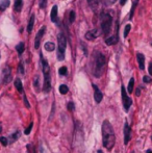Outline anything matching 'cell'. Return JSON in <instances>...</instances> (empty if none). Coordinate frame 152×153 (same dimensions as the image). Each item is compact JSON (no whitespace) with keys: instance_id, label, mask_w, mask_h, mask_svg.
<instances>
[{"instance_id":"1","label":"cell","mask_w":152,"mask_h":153,"mask_svg":"<svg viewBox=\"0 0 152 153\" xmlns=\"http://www.w3.org/2000/svg\"><path fill=\"white\" fill-rule=\"evenodd\" d=\"M106 65V58L99 51H95L93 53L91 67H92V73L95 77H100L104 72V68Z\"/></svg>"},{"instance_id":"2","label":"cell","mask_w":152,"mask_h":153,"mask_svg":"<svg viewBox=\"0 0 152 153\" xmlns=\"http://www.w3.org/2000/svg\"><path fill=\"white\" fill-rule=\"evenodd\" d=\"M102 139H103V146L107 150H111L115 146L116 142V135L115 131L109 121L105 120L102 124Z\"/></svg>"},{"instance_id":"3","label":"cell","mask_w":152,"mask_h":153,"mask_svg":"<svg viewBox=\"0 0 152 153\" xmlns=\"http://www.w3.org/2000/svg\"><path fill=\"white\" fill-rule=\"evenodd\" d=\"M42 60V70H43L44 74V85H43V91L44 93H49L51 90V81H50V68L47 63V60L43 58L42 53L40 54Z\"/></svg>"},{"instance_id":"4","label":"cell","mask_w":152,"mask_h":153,"mask_svg":"<svg viewBox=\"0 0 152 153\" xmlns=\"http://www.w3.org/2000/svg\"><path fill=\"white\" fill-rule=\"evenodd\" d=\"M100 22H101V31L103 35H107L111 32V23H113V18L111 15L106 14V13H102L100 15Z\"/></svg>"},{"instance_id":"5","label":"cell","mask_w":152,"mask_h":153,"mask_svg":"<svg viewBox=\"0 0 152 153\" xmlns=\"http://www.w3.org/2000/svg\"><path fill=\"white\" fill-rule=\"evenodd\" d=\"M57 41H58V49H57V60H64L65 58V51L67 47V40L66 37L60 32L57 35Z\"/></svg>"},{"instance_id":"6","label":"cell","mask_w":152,"mask_h":153,"mask_svg":"<svg viewBox=\"0 0 152 153\" xmlns=\"http://www.w3.org/2000/svg\"><path fill=\"white\" fill-rule=\"evenodd\" d=\"M121 94H122V101H123V106H124L125 112H128L131 106V104H132V100L128 97L127 93L125 91V87L123 85L121 87Z\"/></svg>"},{"instance_id":"7","label":"cell","mask_w":152,"mask_h":153,"mask_svg":"<svg viewBox=\"0 0 152 153\" xmlns=\"http://www.w3.org/2000/svg\"><path fill=\"white\" fill-rule=\"evenodd\" d=\"M12 80V72H11V68L6 66L5 68L3 69V83L4 85H7L10 83Z\"/></svg>"},{"instance_id":"8","label":"cell","mask_w":152,"mask_h":153,"mask_svg":"<svg viewBox=\"0 0 152 153\" xmlns=\"http://www.w3.org/2000/svg\"><path fill=\"white\" fill-rule=\"evenodd\" d=\"M130 137H131L130 126L128 125L127 122H125V125H124V144L125 145H127L128 144V142L130 141Z\"/></svg>"},{"instance_id":"9","label":"cell","mask_w":152,"mask_h":153,"mask_svg":"<svg viewBox=\"0 0 152 153\" xmlns=\"http://www.w3.org/2000/svg\"><path fill=\"white\" fill-rule=\"evenodd\" d=\"M45 29H46V27H42L41 29L39 30V32L37 33V36H35V49H38L39 47H40V42H41V39L43 38L44 33H45Z\"/></svg>"},{"instance_id":"10","label":"cell","mask_w":152,"mask_h":153,"mask_svg":"<svg viewBox=\"0 0 152 153\" xmlns=\"http://www.w3.org/2000/svg\"><path fill=\"white\" fill-rule=\"evenodd\" d=\"M99 36H100L99 30L93 29V30H90V31H88V32L86 33V39H87V40H90V41H94V40Z\"/></svg>"},{"instance_id":"11","label":"cell","mask_w":152,"mask_h":153,"mask_svg":"<svg viewBox=\"0 0 152 153\" xmlns=\"http://www.w3.org/2000/svg\"><path fill=\"white\" fill-rule=\"evenodd\" d=\"M93 87H94V91H95V94H94V98H95V101L97 103H100L102 98H103V95L101 93V91L98 89V87L96 85H93Z\"/></svg>"},{"instance_id":"12","label":"cell","mask_w":152,"mask_h":153,"mask_svg":"<svg viewBox=\"0 0 152 153\" xmlns=\"http://www.w3.org/2000/svg\"><path fill=\"white\" fill-rule=\"evenodd\" d=\"M136 60H138L140 69H141V70H144L145 69V56L142 54V53H136Z\"/></svg>"},{"instance_id":"13","label":"cell","mask_w":152,"mask_h":153,"mask_svg":"<svg viewBox=\"0 0 152 153\" xmlns=\"http://www.w3.org/2000/svg\"><path fill=\"white\" fill-rule=\"evenodd\" d=\"M22 6H23V0H15V5H14L15 12L20 13L22 9Z\"/></svg>"},{"instance_id":"14","label":"cell","mask_w":152,"mask_h":153,"mask_svg":"<svg viewBox=\"0 0 152 153\" xmlns=\"http://www.w3.org/2000/svg\"><path fill=\"white\" fill-rule=\"evenodd\" d=\"M117 43H118V37L117 36L111 37V38H107L105 40V44L106 45H109V46L115 45V44H117Z\"/></svg>"},{"instance_id":"15","label":"cell","mask_w":152,"mask_h":153,"mask_svg":"<svg viewBox=\"0 0 152 153\" xmlns=\"http://www.w3.org/2000/svg\"><path fill=\"white\" fill-rule=\"evenodd\" d=\"M50 19H51L52 22H56V20H57V5H53V7H52Z\"/></svg>"},{"instance_id":"16","label":"cell","mask_w":152,"mask_h":153,"mask_svg":"<svg viewBox=\"0 0 152 153\" xmlns=\"http://www.w3.org/2000/svg\"><path fill=\"white\" fill-rule=\"evenodd\" d=\"M15 87L19 93H23V85H22V82L19 78H16V80H15Z\"/></svg>"},{"instance_id":"17","label":"cell","mask_w":152,"mask_h":153,"mask_svg":"<svg viewBox=\"0 0 152 153\" xmlns=\"http://www.w3.org/2000/svg\"><path fill=\"white\" fill-rule=\"evenodd\" d=\"M33 24H35V15H31L29 19V22H28V26H27V31L28 33H30L33 31Z\"/></svg>"},{"instance_id":"18","label":"cell","mask_w":152,"mask_h":153,"mask_svg":"<svg viewBox=\"0 0 152 153\" xmlns=\"http://www.w3.org/2000/svg\"><path fill=\"white\" fill-rule=\"evenodd\" d=\"M44 47H45V49H46L47 51H53L55 48V45L52 43V42H47V43H45Z\"/></svg>"},{"instance_id":"19","label":"cell","mask_w":152,"mask_h":153,"mask_svg":"<svg viewBox=\"0 0 152 153\" xmlns=\"http://www.w3.org/2000/svg\"><path fill=\"white\" fill-rule=\"evenodd\" d=\"M10 5V0H1L0 1V11H4Z\"/></svg>"},{"instance_id":"20","label":"cell","mask_w":152,"mask_h":153,"mask_svg":"<svg viewBox=\"0 0 152 153\" xmlns=\"http://www.w3.org/2000/svg\"><path fill=\"white\" fill-rule=\"evenodd\" d=\"M24 49H25V45H24V43H23V42L19 43L16 46V50L18 51V53H19V54H22V53L24 52Z\"/></svg>"},{"instance_id":"21","label":"cell","mask_w":152,"mask_h":153,"mask_svg":"<svg viewBox=\"0 0 152 153\" xmlns=\"http://www.w3.org/2000/svg\"><path fill=\"white\" fill-rule=\"evenodd\" d=\"M133 85H134V79H133V78H130V80H129V83H128V93H129V94L132 93Z\"/></svg>"},{"instance_id":"22","label":"cell","mask_w":152,"mask_h":153,"mask_svg":"<svg viewBox=\"0 0 152 153\" xmlns=\"http://www.w3.org/2000/svg\"><path fill=\"white\" fill-rule=\"evenodd\" d=\"M33 85H35V90H37V92H40V82H39V76L37 75V76H35V79H33Z\"/></svg>"},{"instance_id":"23","label":"cell","mask_w":152,"mask_h":153,"mask_svg":"<svg viewBox=\"0 0 152 153\" xmlns=\"http://www.w3.org/2000/svg\"><path fill=\"white\" fill-rule=\"evenodd\" d=\"M68 91H69V89L66 85H62L60 87V93L62 94V95H65V94L68 93Z\"/></svg>"},{"instance_id":"24","label":"cell","mask_w":152,"mask_h":153,"mask_svg":"<svg viewBox=\"0 0 152 153\" xmlns=\"http://www.w3.org/2000/svg\"><path fill=\"white\" fill-rule=\"evenodd\" d=\"M74 20H75V12L71 11L70 15H69V22H70V23H73Z\"/></svg>"},{"instance_id":"25","label":"cell","mask_w":152,"mask_h":153,"mask_svg":"<svg viewBox=\"0 0 152 153\" xmlns=\"http://www.w3.org/2000/svg\"><path fill=\"white\" fill-rule=\"evenodd\" d=\"M130 24H127L126 26H125V30H124V38H126V37L128 36V33H129V31H130Z\"/></svg>"},{"instance_id":"26","label":"cell","mask_w":152,"mask_h":153,"mask_svg":"<svg viewBox=\"0 0 152 153\" xmlns=\"http://www.w3.org/2000/svg\"><path fill=\"white\" fill-rule=\"evenodd\" d=\"M138 0H134V2H133V5H132V8H131V12H130V19H132V17H133V13H134V8H136V4H138Z\"/></svg>"},{"instance_id":"27","label":"cell","mask_w":152,"mask_h":153,"mask_svg":"<svg viewBox=\"0 0 152 153\" xmlns=\"http://www.w3.org/2000/svg\"><path fill=\"white\" fill-rule=\"evenodd\" d=\"M60 75H67V73H68V70H67V68L66 67H60Z\"/></svg>"},{"instance_id":"28","label":"cell","mask_w":152,"mask_h":153,"mask_svg":"<svg viewBox=\"0 0 152 153\" xmlns=\"http://www.w3.org/2000/svg\"><path fill=\"white\" fill-rule=\"evenodd\" d=\"M0 142H1V144H2L3 146H7V144H8L7 139L4 137H0Z\"/></svg>"},{"instance_id":"29","label":"cell","mask_w":152,"mask_h":153,"mask_svg":"<svg viewBox=\"0 0 152 153\" xmlns=\"http://www.w3.org/2000/svg\"><path fill=\"white\" fill-rule=\"evenodd\" d=\"M117 0H103V2L105 5H111V4H114Z\"/></svg>"},{"instance_id":"30","label":"cell","mask_w":152,"mask_h":153,"mask_svg":"<svg viewBox=\"0 0 152 153\" xmlns=\"http://www.w3.org/2000/svg\"><path fill=\"white\" fill-rule=\"evenodd\" d=\"M33 123H30V124H29V126H28L27 128H26V130H25L24 133H25V134H27V135H28V134L30 133V131H31V129H33Z\"/></svg>"},{"instance_id":"31","label":"cell","mask_w":152,"mask_h":153,"mask_svg":"<svg viewBox=\"0 0 152 153\" xmlns=\"http://www.w3.org/2000/svg\"><path fill=\"white\" fill-rule=\"evenodd\" d=\"M19 134H20L19 131H17L16 133L12 134V141H13V142H15V141H16V139H18V137H19Z\"/></svg>"},{"instance_id":"32","label":"cell","mask_w":152,"mask_h":153,"mask_svg":"<svg viewBox=\"0 0 152 153\" xmlns=\"http://www.w3.org/2000/svg\"><path fill=\"white\" fill-rule=\"evenodd\" d=\"M46 2H47V0H40V7L41 8L46 7Z\"/></svg>"},{"instance_id":"33","label":"cell","mask_w":152,"mask_h":153,"mask_svg":"<svg viewBox=\"0 0 152 153\" xmlns=\"http://www.w3.org/2000/svg\"><path fill=\"white\" fill-rule=\"evenodd\" d=\"M27 149H28V152H29V153H37V152H35V149L33 148V146L28 145L27 146Z\"/></svg>"},{"instance_id":"34","label":"cell","mask_w":152,"mask_h":153,"mask_svg":"<svg viewBox=\"0 0 152 153\" xmlns=\"http://www.w3.org/2000/svg\"><path fill=\"white\" fill-rule=\"evenodd\" d=\"M143 81H144L145 83H150V82H151V78H150L149 76H144L143 77Z\"/></svg>"},{"instance_id":"35","label":"cell","mask_w":152,"mask_h":153,"mask_svg":"<svg viewBox=\"0 0 152 153\" xmlns=\"http://www.w3.org/2000/svg\"><path fill=\"white\" fill-rule=\"evenodd\" d=\"M67 107H68V110H73L74 109V102H69L68 105H67Z\"/></svg>"},{"instance_id":"36","label":"cell","mask_w":152,"mask_h":153,"mask_svg":"<svg viewBox=\"0 0 152 153\" xmlns=\"http://www.w3.org/2000/svg\"><path fill=\"white\" fill-rule=\"evenodd\" d=\"M19 72H20V74H22V75H23V74L25 73L24 68H23V64H22V63L19 65Z\"/></svg>"},{"instance_id":"37","label":"cell","mask_w":152,"mask_h":153,"mask_svg":"<svg viewBox=\"0 0 152 153\" xmlns=\"http://www.w3.org/2000/svg\"><path fill=\"white\" fill-rule=\"evenodd\" d=\"M24 102H25V105H26V107H27V108H29L30 105H29V103H28L27 99H26V96H25V95H24Z\"/></svg>"},{"instance_id":"38","label":"cell","mask_w":152,"mask_h":153,"mask_svg":"<svg viewBox=\"0 0 152 153\" xmlns=\"http://www.w3.org/2000/svg\"><path fill=\"white\" fill-rule=\"evenodd\" d=\"M148 70H149L150 75H151V76H152V63H150V64H149V68H148Z\"/></svg>"},{"instance_id":"39","label":"cell","mask_w":152,"mask_h":153,"mask_svg":"<svg viewBox=\"0 0 152 153\" xmlns=\"http://www.w3.org/2000/svg\"><path fill=\"white\" fill-rule=\"evenodd\" d=\"M126 1H127V0H121V1H120V4H121V5H124L125 3H126Z\"/></svg>"},{"instance_id":"40","label":"cell","mask_w":152,"mask_h":153,"mask_svg":"<svg viewBox=\"0 0 152 153\" xmlns=\"http://www.w3.org/2000/svg\"><path fill=\"white\" fill-rule=\"evenodd\" d=\"M89 1V3H90L91 5H94V2H95V0H88Z\"/></svg>"},{"instance_id":"41","label":"cell","mask_w":152,"mask_h":153,"mask_svg":"<svg viewBox=\"0 0 152 153\" xmlns=\"http://www.w3.org/2000/svg\"><path fill=\"white\" fill-rule=\"evenodd\" d=\"M136 96H140V89H138V90H136Z\"/></svg>"},{"instance_id":"42","label":"cell","mask_w":152,"mask_h":153,"mask_svg":"<svg viewBox=\"0 0 152 153\" xmlns=\"http://www.w3.org/2000/svg\"><path fill=\"white\" fill-rule=\"evenodd\" d=\"M146 153H152V151H151V150H147Z\"/></svg>"},{"instance_id":"43","label":"cell","mask_w":152,"mask_h":153,"mask_svg":"<svg viewBox=\"0 0 152 153\" xmlns=\"http://www.w3.org/2000/svg\"><path fill=\"white\" fill-rule=\"evenodd\" d=\"M0 131H1V125H0Z\"/></svg>"}]
</instances>
